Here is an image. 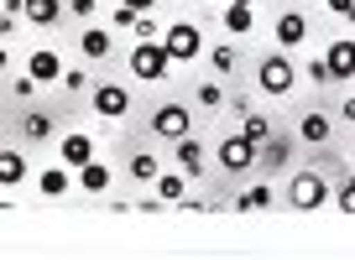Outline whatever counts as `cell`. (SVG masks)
Returning a JSON list of instances; mask_svg holds the SVG:
<instances>
[{"label": "cell", "mask_w": 355, "mask_h": 260, "mask_svg": "<svg viewBox=\"0 0 355 260\" xmlns=\"http://www.w3.org/2000/svg\"><path fill=\"white\" fill-rule=\"evenodd\" d=\"M214 68H220V73H230V68H235V47H214Z\"/></svg>", "instance_id": "cell-28"}, {"label": "cell", "mask_w": 355, "mask_h": 260, "mask_svg": "<svg viewBox=\"0 0 355 260\" xmlns=\"http://www.w3.org/2000/svg\"><path fill=\"white\" fill-rule=\"evenodd\" d=\"M94 109H100L105 120H121L125 109H131V94H125L121 84H100L94 89Z\"/></svg>", "instance_id": "cell-7"}, {"label": "cell", "mask_w": 355, "mask_h": 260, "mask_svg": "<svg viewBox=\"0 0 355 260\" xmlns=\"http://www.w3.org/2000/svg\"><path fill=\"white\" fill-rule=\"evenodd\" d=\"M199 104H204V109L225 104V89H220V84H199Z\"/></svg>", "instance_id": "cell-26"}, {"label": "cell", "mask_w": 355, "mask_h": 260, "mask_svg": "<svg viewBox=\"0 0 355 260\" xmlns=\"http://www.w3.org/2000/svg\"><path fill=\"white\" fill-rule=\"evenodd\" d=\"M309 78H313V84H334V73H329V57H319V63H309Z\"/></svg>", "instance_id": "cell-27"}, {"label": "cell", "mask_w": 355, "mask_h": 260, "mask_svg": "<svg viewBox=\"0 0 355 260\" xmlns=\"http://www.w3.org/2000/svg\"><path fill=\"white\" fill-rule=\"evenodd\" d=\"M298 136H303V141H313V146H324V141H329V115H319V109H313V115H303Z\"/></svg>", "instance_id": "cell-13"}, {"label": "cell", "mask_w": 355, "mask_h": 260, "mask_svg": "<svg viewBox=\"0 0 355 260\" xmlns=\"http://www.w3.org/2000/svg\"><path fill=\"white\" fill-rule=\"evenodd\" d=\"M167 68H173V53L162 47V37H157V42H136V53H131V73L136 78L157 84V78H167Z\"/></svg>", "instance_id": "cell-1"}, {"label": "cell", "mask_w": 355, "mask_h": 260, "mask_svg": "<svg viewBox=\"0 0 355 260\" xmlns=\"http://www.w3.org/2000/svg\"><path fill=\"white\" fill-rule=\"evenodd\" d=\"M178 162H183V177H199L204 172V146L193 141V136H183V141H178Z\"/></svg>", "instance_id": "cell-11"}, {"label": "cell", "mask_w": 355, "mask_h": 260, "mask_svg": "<svg viewBox=\"0 0 355 260\" xmlns=\"http://www.w3.org/2000/svg\"><path fill=\"white\" fill-rule=\"evenodd\" d=\"M37 187H42L47 198H63L68 193V172H63V167H47V172L37 177Z\"/></svg>", "instance_id": "cell-21"}, {"label": "cell", "mask_w": 355, "mask_h": 260, "mask_svg": "<svg viewBox=\"0 0 355 260\" xmlns=\"http://www.w3.org/2000/svg\"><path fill=\"white\" fill-rule=\"evenodd\" d=\"M63 162H73V167L94 162V146H89V136H63Z\"/></svg>", "instance_id": "cell-17"}, {"label": "cell", "mask_w": 355, "mask_h": 260, "mask_svg": "<svg viewBox=\"0 0 355 260\" xmlns=\"http://www.w3.org/2000/svg\"><path fill=\"white\" fill-rule=\"evenodd\" d=\"M78 47H84V57H110V32L89 26V32H78Z\"/></svg>", "instance_id": "cell-14"}, {"label": "cell", "mask_w": 355, "mask_h": 260, "mask_svg": "<svg viewBox=\"0 0 355 260\" xmlns=\"http://www.w3.org/2000/svg\"><path fill=\"white\" fill-rule=\"evenodd\" d=\"M329 73H334V84L355 73V42H350V37H340V42L329 47Z\"/></svg>", "instance_id": "cell-8"}, {"label": "cell", "mask_w": 355, "mask_h": 260, "mask_svg": "<svg viewBox=\"0 0 355 260\" xmlns=\"http://www.w3.org/2000/svg\"><path fill=\"white\" fill-rule=\"evenodd\" d=\"M303 37H309V21H303L298 11H282V16H277V42H282V47H298Z\"/></svg>", "instance_id": "cell-10"}, {"label": "cell", "mask_w": 355, "mask_h": 260, "mask_svg": "<svg viewBox=\"0 0 355 260\" xmlns=\"http://www.w3.org/2000/svg\"><path fill=\"white\" fill-rule=\"evenodd\" d=\"M131 177H141V183H157V177H162V167H157V156H131Z\"/></svg>", "instance_id": "cell-23"}, {"label": "cell", "mask_w": 355, "mask_h": 260, "mask_svg": "<svg viewBox=\"0 0 355 260\" xmlns=\"http://www.w3.org/2000/svg\"><path fill=\"white\" fill-rule=\"evenodd\" d=\"M125 6H136V11H152V6H157V0H125Z\"/></svg>", "instance_id": "cell-33"}, {"label": "cell", "mask_w": 355, "mask_h": 260, "mask_svg": "<svg viewBox=\"0 0 355 260\" xmlns=\"http://www.w3.org/2000/svg\"><path fill=\"white\" fill-rule=\"evenodd\" d=\"M293 162V141H282V136H272V141L261 146V167H288Z\"/></svg>", "instance_id": "cell-18"}, {"label": "cell", "mask_w": 355, "mask_h": 260, "mask_svg": "<svg viewBox=\"0 0 355 260\" xmlns=\"http://www.w3.org/2000/svg\"><path fill=\"white\" fill-rule=\"evenodd\" d=\"M245 136H251L256 146H266V141H272V125H266V115H245Z\"/></svg>", "instance_id": "cell-24"}, {"label": "cell", "mask_w": 355, "mask_h": 260, "mask_svg": "<svg viewBox=\"0 0 355 260\" xmlns=\"http://www.w3.org/2000/svg\"><path fill=\"white\" fill-rule=\"evenodd\" d=\"M136 37H141V42H157V26H152V21L141 16V21H136Z\"/></svg>", "instance_id": "cell-31"}, {"label": "cell", "mask_w": 355, "mask_h": 260, "mask_svg": "<svg viewBox=\"0 0 355 260\" xmlns=\"http://www.w3.org/2000/svg\"><path fill=\"white\" fill-rule=\"evenodd\" d=\"M162 47L173 53V63H183V57H199L204 37H199V26H193V21H173V26H167V37H162Z\"/></svg>", "instance_id": "cell-3"}, {"label": "cell", "mask_w": 355, "mask_h": 260, "mask_svg": "<svg viewBox=\"0 0 355 260\" xmlns=\"http://www.w3.org/2000/svg\"><path fill=\"white\" fill-rule=\"evenodd\" d=\"M26 136H32V141H42V136H53V120H47V115H26Z\"/></svg>", "instance_id": "cell-25"}, {"label": "cell", "mask_w": 355, "mask_h": 260, "mask_svg": "<svg viewBox=\"0 0 355 260\" xmlns=\"http://www.w3.org/2000/svg\"><path fill=\"white\" fill-rule=\"evenodd\" d=\"M288 203H293V208H319V203H329L324 177H319V172H298V177H293V187H288Z\"/></svg>", "instance_id": "cell-4"}, {"label": "cell", "mask_w": 355, "mask_h": 260, "mask_svg": "<svg viewBox=\"0 0 355 260\" xmlns=\"http://www.w3.org/2000/svg\"><path fill=\"white\" fill-rule=\"evenodd\" d=\"M157 198H167V203H183V177H178V172H162V177H157Z\"/></svg>", "instance_id": "cell-22"}, {"label": "cell", "mask_w": 355, "mask_h": 260, "mask_svg": "<svg viewBox=\"0 0 355 260\" xmlns=\"http://www.w3.org/2000/svg\"><path fill=\"white\" fill-rule=\"evenodd\" d=\"M256 78H261L266 94H293V78H298V73H293L288 57H266V63L256 68Z\"/></svg>", "instance_id": "cell-5"}, {"label": "cell", "mask_w": 355, "mask_h": 260, "mask_svg": "<svg viewBox=\"0 0 355 260\" xmlns=\"http://www.w3.org/2000/svg\"><path fill=\"white\" fill-rule=\"evenodd\" d=\"M340 115H345V120H355V99H345V109H340Z\"/></svg>", "instance_id": "cell-34"}, {"label": "cell", "mask_w": 355, "mask_h": 260, "mask_svg": "<svg viewBox=\"0 0 355 260\" xmlns=\"http://www.w3.org/2000/svg\"><path fill=\"white\" fill-rule=\"evenodd\" d=\"M334 203H340V208H345V214H355V177H350V183H345V187H340V198H334Z\"/></svg>", "instance_id": "cell-29"}, {"label": "cell", "mask_w": 355, "mask_h": 260, "mask_svg": "<svg viewBox=\"0 0 355 260\" xmlns=\"http://www.w3.org/2000/svg\"><path fill=\"white\" fill-rule=\"evenodd\" d=\"M78 187H84V193H105V187H110V167L84 162V167H78Z\"/></svg>", "instance_id": "cell-12"}, {"label": "cell", "mask_w": 355, "mask_h": 260, "mask_svg": "<svg viewBox=\"0 0 355 260\" xmlns=\"http://www.w3.org/2000/svg\"><path fill=\"white\" fill-rule=\"evenodd\" d=\"M329 11H334V16H350V21H355V0H329Z\"/></svg>", "instance_id": "cell-30"}, {"label": "cell", "mask_w": 355, "mask_h": 260, "mask_svg": "<svg viewBox=\"0 0 355 260\" xmlns=\"http://www.w3.org/2000/svg\"><path fill=\"white\" fill-rule=\"evenodd\" d=\"M26 16H32L37 26H53L58 16H63V6H58V0H26Z\"/></svg>", "instance_id": "cell-19"}, {"label": "cell", "mask_w": 355, "mask_h": 260, "mask_svg": "<svg viewBox=\"0 0 355 260\" xmlns=\"http://www.w3.org/2000/svg\"><path fill=\"white\" fill-rule=\"evenodd\" d=\"M235 208H241V214H261V208H272V187H251V193H241Z\"/></svg>", "instance_id": "cell-20"}, {"label": "cell", "mask_w": 355, "mask_h": 260, "mask_svg": "<svg viewBox=\"0 0 355 260\" xmlns=\"http://www.w3.org/2000/svg\"><path fill=\"white\" fill-rule=\"evenodd\" d=\"M220 167H225V172H245V167H261V146H256L251 136H230V141L220 146Z\"/></svg>", "instance_id": "cell-2"}, {"label": "cell", "mask_w": 355, "mask_h": 260, "mask_svg": "<svg viewBox=\"0 0 355 260\" xmlns=\"http://www.w3.org/2000/svg\"><path fill=\"white\" fill-rule=\"evenodd\" d=\"M350 84H355V73H350Z\"/></svg>", "instance_id": "cell-36"}, {"label": "cell", "mask_w": 355, "mask_h": 260, "mask_svg": "<svg viewBox=\"0 0 355 260\" xmlns=\"http://www.w3.org/2000/svg\"><path fill=\"white\" fill-rule=\"evenodd\" d=\"M152 130L167 136V141H183V136H189V109H183V104H157Z\"/></svg>", "instance_id": "cell-6"}, {"label": "cell", "mask_w": 355, "mask_h": 260, "mask_svg": "<svg viewBox=\"0 0 355 260\" xmlns=\"http://www.w3.org/2000/svg\"><path fill=\"white\" fill-rule=\"evenodd\" d=\"M26 73L37 78V84H63V63H58V53H32V68Z\"/></svg>", "instance_id": "cell-9"}, {"label": "cell", "mask_w": 355, "mask_h": 260, "mask_svg": "<svg viewBox=\"0 0 355 260\" xmlns=\"http://www.w3.org/2000/svg\"><path fill=\"white\" fill-rule=\"evenodd\" d=\"M230 6H251V0H230Z\"/></svg>", "instance_id": "cell-35"}, {"label": "cell", "mask_w": 355, "mask_h": 260, "mask_svg": "<svg viewBox=\"0 0 355 260\" xmlns=\"http://www.w3.org/2000/svg\"><path fill=\"white\" fill-rule=\"evenodd\" d=\"M251 26H256L251 6H230V11H225V32L230 37H251Z\"/></svg>", "instance_id": "cell-16"}, {"label": "cell", "mask_w": 355, "mask_h": 260, "mask_svg": "<svg viewBox=\"0 0 355 260\" xmlns=\"http://www.w3.org/2000/svg\"><path fill=\"white\" fill-rule=\"evenodd\" d=\"M68 11L73 16H94V0H68Z\"/></svg>", "instance_id": "cell-32"}, {"label": "cell", "mask_w": 355, "mask_h": 260, "mask_svg": "<svg viewBox=\"0 0 355 260\" xmlns=\"http://www.w3.org/2000/svg\"><path fill=\"white\" fill-rule=\"evenodd\" d=\"M26 177V162H21V151H0V187H16Z\"/></svg>", "instance_id": "cell-15"}]
</instances>
